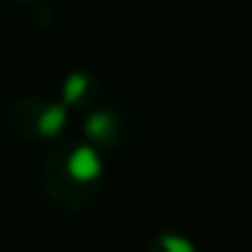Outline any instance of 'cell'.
I'll return each instance as SVG.
<instances>
[{
  "label": "cell",
  "instance_id": "6da1fadb",
  "mask_svg": "<svg viewBox=\"0 0 252 252\" xmlns=\"http://www.w3.org/2000/svg\"><path fill=\"white\" fill-rule=\"evenodd\" d=\"M103 160L93 144H65L46 155L41 185L55 206L79 212L98 195Z\"/></svg>",
  "mask_w": 252,
  "mask_h": 252
},
{
  "label": "cell",
  "instance_id": "7a4b0ae2",
  "mask_svg": "<svg viewBox=\"0 0 252 252\" xmlns=\"http://www.w3.org/2000/svg\"><path fill=\"white\" fill-rule=\"evenodd\" d=\"M8 127L17 136L28 138V141H52L63 133L68 122V106L55 103L49 98H22L8 109L6 114Z\"/></svg>",
  "mask_w": 252,
  "mask_h": 252
},
{
  "label": "cell",
  "instance_id": "3957f363",
  "mask_svg": "<svg viewBox=\"0 0 252 252\" xmlns=\"http://www.w3.org/2000/svg\"><path fill=\"white\" fill-rule=\"evenodd\" d=\"M84 133L95 149H114L120 141V117L109 109H95L84 120Z\"/></svg>",
  "mask_w": 252,
  "mask_h": 252
},
{
  "label": "cell",
  "instance_id": "277c9868",
  "mask_svg": "<svg viewBox=\"0 0 252 252\" xmlns=\"http://www.w3.org/2000/svg\"><path fill=\"white\" fill-rule=\"evenodd\" d=\"M93 93H95L93 76H87V73H73V76H68L65 84H63V103L65 106H79V103H84V98H90Z\"/></svg>",
  "mask_w": 252,
  "mask_h": 252
},
{
  "label": "cell",
  "instance_id": "5b68a950",
  "mask_svg": "<svg viewBox=\"0 0 252 252\" xmlns=\"http://www.w3.org/2000/svg\"><path fill=\"white\" fill-rule=\"evenodd\" d=\"M149 252H195V244L179 233H160L152 239Z\"/></svg>",
  "mask_w": 252,
  "mask_h": 252
},
{
  "label": "cell",
  "instance_id": "8992f818",
  "mask_svg": "<svg viewBox=\"0 0 252 252\" xmlns=\"http://www.w3.org/2000/svg\"><path fill=\"white\" fill-rule=\"evenodd\" d=\"M17 3H41V0H17Z\"/></svg>",
  "mask_w": 252,
  "mask_h": 252
}]
</instances>
